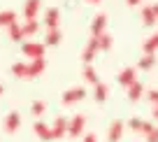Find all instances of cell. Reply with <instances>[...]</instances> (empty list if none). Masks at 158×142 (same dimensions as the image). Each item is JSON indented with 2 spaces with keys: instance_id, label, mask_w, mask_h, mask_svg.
I'll use <instances>...</instances> for the list:
<instances>
[{
  "instance_id": "25",
  "label": "cell",
  "mask_w": 158,
  "mask_h": 142,
  "mask_svg": "<svg viewBox=\"0 0 158 142\" xmlns=\"http://www.w3.org/2000/svg\"><path fill=\"white\" fill-rule=\"evenodd\" d=\"M107 96H109V88L105 86L102 82H98V84H95V100H98V103H105Z\"/></svg>"
},
{
  "instance_id": "24",
  "label": "cell",
  "mask_w": 158,
  "mask_h": 142,
  "mask_svg": "<svg viewBox=\"0 0 158 142\" xmlns=\"http://www.w3.org/2000/svg\"><path fill=\"white\" fill-rule=\"evenodd\" d=\"M16 21V14L12 10H5V12H0V26H2V28H7V26L10 24H14Z\"/></svg>"
},
{
  "instance_id": "9",
  "label": "cell",
  "mask_w": 158,
  "mask_h": 142,
  "mask_svg": "<svg viewBox=\"0 0 158 142\" xmlns=\"http://www.w3.org/2000/svg\"><path fill=\"white\" fill-rule=\"evenodd\" d=\"M142 96H144V84L135 79V82L128 86V100H130V103H137Z\"/></svg>"
},
{
  "instance_id": "30",
  "label": "cell",
  "mask_w": 158,
  "mask_h": 142,
  "mask_svg": "<svg viewBox=\"0 0 158 142\" xmlns=\"http://www.w3.org/2000/svg\"><path fill=\"white\" fill-rule=\"evenodd\" d=\"M84 142H98V137H95L93 133H86V135H84Z\"/></svg>"
},
{
  "instance_id": "26",
  "label": "cell",
  "mask_w": 158,
  "mask_h": 142,
  "mask_svg": "<svg viewBox=\"0 0 158 142\" xmlns=\"http://www.w3.org/2000/svg\"><path fill=\"white\" fill-rule=\"evenodd\" d=\"M12 75L14 77H26V63H14L12 65Z\"/></svg>"
},
{
  "instance_id": "14",
  "label": "cell",
  "mask_w": 158,
  "mask_h": 142,
  "mask_svg": "<svg viewBox=\"0 0 158 142\" xmlns=\"http://www.w3.org/2000/svg\"><path fill=\"white\" fill-rule=\"evenodd\" d=\"M128 126L133 128L135 133H144V135H147V133L153 128V123H151V121H142V119H130Z\"/></svg>"
},
{
  "instance_id": "21",
  "label": "cell",
  "mask_w": 158,
  "mask_h": 142,
  "mask_svg": "<svg viewBox=\"0 0 158 142\" xmlns=\"http://www.w3.org/2000/svg\"><path fill=\"white\" fill-rule=\"evenodd\" d=\"M81 75H84V79H86L89 84H93V86L100 82V79H98V72L93 70V65H91V63H84V72H81Z\"/></svg>"
},
{
  "instance_id": "18",
  "label": "cell",
  "mask_w": 158,
  "mask_h": 142,
  "mask_svg": "<svg viewBox=\"0 0 158 142\" xmlns=\"http://www.w3.org/2000/svg\"><path fill=\"white\" fill-rule=\"evenodd\" d=\"M95 40H98V49L100 51H109L112 49V44H114V40H112V35L105 30V33H100V35H95Z\"/></svg>"
},
{
  "instance_id": "13",
  "label": "cell",
  "mask_w": 158,
  "mask_h": 142,
  "mask_svg": "<svg viewBox=\"0 0 158 142\" xmlns=\"http://www.w3.org/2000/svg\"><path fill=\"white\" fill-rule=\"evenodd\" d=\"M123 137V121H114L109 126V133H107V140L109 142H118Z\"/></svg>"
},
{
  "instance_id": "23",
  "label": "cell",
  "mask_w": 158,
  "mask_h": 142,
  "mask_svg": "<svg viewBox=\"0 0 158 142\" xmlns=\"http://www.w3.org/2000/svg\"><path fill=\"white\" fill-rule=\"evenodd\" d=\"M153 65H156V56H153V54H144L142 58H139L137 68H139V70H151Z\"/></svg>"
},
{
  "instance_id": "29",
  "label": "cell",
  "mask_w": 158,
  "mask_h": 142,
  "mask_svg": "<svg viewBox=\"0 0 158 142\" xmlns=\"http://www.w3.org/2000/svg\"><path fill=\"white\" fill-rule=\"evenodd\" d=\"M147 142H158V126H153L151 131L147 133Z\"/></svg>"
},
{
  "instance_id": "12",
  "label": "cell",
  "mask_w": 158,
  "mask_h": 142,
  "mask_svg": "<svg viewBox=\"0 0 158 142\" xmlns=\"http://www.w3.org/2000/svg\"><path fill=\"white\" fill-rule=\"evenodd\" d=\"M40 5H42V0H26L23 5V16L26 19H35L40 12Z\"/></svg>"
},
{
  "instance_id": "8",
  "label": "cell",
  "mask_w": 158,
  "mask_h": 142,
  "mask_svg": "<svg viewBox=\"0 0 158 142\" xmlns=\"http://www.w3.org/2000/svg\"><path fill=\"white\" fill-rule=\"evenodd\" d=\"M98 40L95 37H91L89 40V44H86L84 47V51H81V61H84V63H93V58H95V54H98Z\"/></svg>"
},
{
  "instance_id": "28",
  "label": "cell",
  "mask_w": 158,
  "mask_h": 142,
  "mask_svg": "<svg viewBox=\"0 0 158 142\" xmlns=\"http://www.w3.org/2000/svg\"><path fill=\"white\" fill-rule=\"evenodd\" d=\"M147 93V100L151 105H158V88H151V91H144Z\"/></svg>"
},
{
  "instance_id": "5",
  "label": "cell",
  "mask_w": 158,
  "mask_h": 142,
  "mask_svg": "<svg viewBox=\"0 0 158 142\" xmlns=\"http://www.w3.org/2000/svg\"><path fill=\"white\" fill-rule=\"evenodd\" d=\"M68 135V119L65 117H56L54 126H51V140H60Z\"/></svg>"
},
{
  "instance_id": "11",
  "label": "cell",
  "mask_w": 158,
  "mask_h": 142,
  "mask_svg": "<svg viewBox=\"0 0 158 142\" xmlns=\"http://www.w3.org/2000/svg\"><path fill=\"white\" fill-rule=\"evenodd\" d=\"M60 40H63V33H60V28H51L47 30V37H44V47H58Z\"/></svg>"
},
{
  "instance_id": "27",
  "label": "cell",
  "mask_w": 158,
  "mask_h": 142,
  "mask_svg": "<svg viewBox=\"0 0 158 142\" xmlns=\"http://www.w3.org/2000/svg\"><path fill=\"white\" fill-rule=\"evenodd\" d=\"M30 112L35 114V117H42V114H44V103H33V107H30Z\"/></svg>"
},
{
  "instance_id": "34",
  "label": "cell",
  "mask_w": 158,
  "mask_h": 142,
  "mask_svg": "<svg viewBox=\"0 0 158 142\" xmlns=\"http://www.w3.org/2000/svg\"><path fill=\"white\" fill-rule=\"evenodd\" d=\"M89 2H93V5H98V2H100V0H89Z\"/></svg>"
},
{
  "instance_id": "17",
  "label": "cell",
  "mask_w": 158,
  "mask_h": 142,
  "mask_svg": "<svg viewBox=\"0 0 158 142\" xmlns=\"http://www.w3.org/2000/svg\"><path fill=\"white\" fill-rule=\"evenodd\" d=\"M33 128H35V135H37L42 142H49V140H51V128L47 126L44 121H37Z\"/></svg>"
},
{
  "instance_id": "20",
  "label": "cell",
  "mask_w": 158,
  "mask_h": 142,
  "mask_svg": "<svg viewBox=\"0 0 158 142\" xmlns=\"http://www.w3.org/2000/svg\"><path fill=\"white\" fill-rule=\"evenodd\" d=\"M142 51H144V54H156V51H158V33H153L151 37L144 40Z\"/></svg>"
},
{
  "instance_id": "35",
  "label": "cell",
  "mask_w": 158,
  "mask_h": 142,
  "mask_svg": "<svg viewBox=\"0 0 158 142\" xmlns=\"http://www.w3.org/2000/svg\"><path fill=\"white\" fill-rule=\"evenodd\" d=\"M2 91H5V88H2V84H0V96H2Z\"/></svg>"
},
{
  "instance_id": "1",
  "label": "cell",
  "mask_w": 158,
  "mask_h": 142,
  "mask_svg": "<svg viewBox=\"0 0 158 142\" xmlns=\"http://www.w3.org/2000/svg\"><path fill=\"white\" fill-rule=\"evenodd\" d=\"M84 126H86V117L84 114H77L68 121V135L70 137H81L84 135Z\"/></svg>"
},
{
  "instance_id": "4",
  "label": "cell",
  "mask_w": 158,
  "mask_h": 142,
  "mask_svg": "<svg viewBox=\"0 0 158 142\" xmlns=\"http://www.w3.org/2000/svg\"><path fill=\"white\" fill-rule=\"evenodd\" d=\"M84 98H86L84 88H68V91L63 93L60 103H63V105H74V103H79V100H84Z\"/></svg>"
},
{
  "instance_id": "7",
  "label": "cell",
  "mask_w": 158,
  "mask_h": 142,
  "mask_svg": "<svg viewBox=\"0 0 158 142\" xmlns=\"http://www.w3.org/2000/svg\"><path fill=\"white\" fill-rule=\"evenodd\" d=\"M44 26H47V30L58 28V26H60V12H58V7H49V10H47V14H44Z\"/></svg>"
},
{
  "instance_id": "2",
  "label": "cell",
  "mask_w": 158,
  "mask_h": 142,
  "mask_svg": "<svg viewBox=\"0 0 158 142\" xmlns=\"http://www.w3.org/2000/svg\"><path fill=\"white\" fill-rule=\"evenodd\" d=\"M47 70V61L44 56H40V58H30V63H26V79L30 77H37Z\"/></svg>"
},
{
  "instance_id": "32",
  "label": "cell",
  "mask_w": 158,
  "mask_h": 142,
  "mask_svg": "<svg viewBox=\"0 0 158 142\" xmlns=\"http://www.w3.org/2000/svg\"><path fill=\"white\" fill-rule=\"evenodd\" d=\"M151 12H153V14L158 16V2H153V5H151Z\"/></svg>"
},
{
  "instance_id": "16",
  "label": "cell",
  "mask_w": 158,
  "mask_h": 142,
  "mask_svg": "<svg viewBox=\"0 0 158 142\" xmlns=\"http://www.w3.org/2000/svg\"><path fill=\"white\" fill-rule=\"evenodd\" d=\"M19 126H21V117H19V112H10V114L5 117V131H7V133H14Z\"/></svg>"
},
{
  "instance_id": "15",
  "label": "cell",
  "mask_w": 158,
  "mask_h": 142,
  "mask_svg": "<svg viewBox=\"0 0 158 142\" xmlns=\"http://www.w3.org/2000/svg\"><path fill=\"white\" fill-rule=\"evenodd\" d=\"M142 24L147 26V28H153V26H158V16L151 12V5L142 7Z\"/></svg>"
},
{
  "instance_id": "3",
  "label": "cell",
  "mask_w": 158,
  "mask_h": 142,
  "mask_svg": "<svg viewBox=\"0 0 158 142\" xmlns=\"http://www.w3.org/2000/svg\"><path fill=\"white\" fill-rule=\"evenodd\" d=\"M44 49H47L44 44L33 42V40H30V42H23V44H21V51H23L28 58H40V56H44Z\"/></svg>"
},
{
  "instance_id": "10",
  "label": "cell",
  "mask_w": 158,
  "mask_h": 142,
  "mask_svg": "<svg viewBox=\"0 0 158 142\" xmlns=\"http://www.w3.org/2000/svg\"><path fill=\"white\" fill-rule=\"evenodd\" d=\"M107 30V14H98L93 19V24H91V35H100V33H105Z\"/></svg>"
},
{
  "instance_id": "19",
  "label": "cell",
  "mask_w": 158,
  "mask_h": 142,
  "mask_svg": "<svg viewBox=\"0 0 158 142\" xmlns=\"http://www.w3.org/2000/svg\"><path fill=\"white\" fill-rule=\"evenodd\" d=\"M40 30V24L35 19H26V24L21 26V33H23V37H33V35H37Z\"/></svg>"
},
{
  "instance_id": "22",
  "label": "cell",
  "mask_w": 158,
  "mask_h": 142,
  "mask_svg": "<svg viewBox=\"0 0 158 142\" xmlns=\"http://www.w3.org/2000/svg\"><path fill=\"white\" fill-rule=\"evenodd\" d=\"M7 35H10V40H14V42H21V40H23V33H21V26L16 24H10L7 26Z\"/></svg>"
},
{
  "instance_id": "6",
  "label": "cell",
  "mask_w": 158,
  "mask_h": 142,
  "mask_svg": "<svg viewBox=\"0 0 158 142\" xmlns=\"http://www.w3.org/2000/svg\"><path fill=\"white\" fill-rule=\"evenodd\" d=\"M135 79H137V70H135V68H123V70H121V72H118L116 82L121 84V86H123V88H128L130 84L135 82Z\"/></svg>"
},
{
  "instance_id": "33",
  "label": "cell",
  "mask_w": 158,
  "mask_h": 142,
  "mask_svg": "<svg viewBox=\"0 0 158 142\" xmlns=\"http://www.w3.org/2000/svg\"><path fill=\"white\" fill-rule=\"evenodd\" d=\"M153 119H158V105H153Z\"/></svg>"
},
{
  "instance_id": "31",
  "label": "cell",
  "mask_w": 158,
  "mask_h": 142,
  "mask_svg": "<svg viewBox=\"0 0 158 142\" xmlns=\"http://www.w3.org/2000/svg\"><path fill=\"white\" fill-rule=\"evenodd\" d=\"M126 2H128L130 7H135V5H139V2H142V0H126Z\"/></svg>"
}]
</instances>
